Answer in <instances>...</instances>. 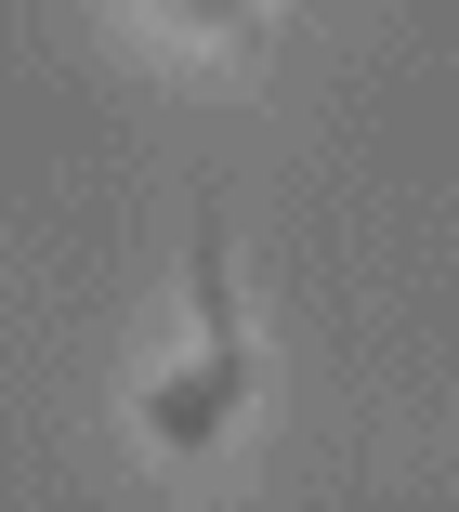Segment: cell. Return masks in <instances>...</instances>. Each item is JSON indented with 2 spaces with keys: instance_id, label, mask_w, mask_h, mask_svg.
<instances>
[{
  "instance_id": "obj_1",
  "label": "cell",
  "mask_w": 459,
  "mask_h": 512,
  "mask_svg": "<svg viewBox=\"0 0 459 512\" xmlns=\"http://www.w3.org/2000/svg\"><path fill=\"white\" fill-rule=\"evenodd\" d=\"M250 407V329H237V263L223 237H197V355L145 381V447H223V421Z\"/></svg>"
},
{
  "instance_id": "obj_2",
  "label": "cell",
  "mask_w": 459,
  "mask_h": 512,
  "mask_svg": "<svg viewBox=\"0 0 459 512\" xmlns=\"http://www.w3.org/2000/svg\"><path fill=\"white\" fill-rule=\"evenodd\" d=\"M263 14H276V0H158V27L210 40V53H237V40H263Z\"/></svg>"
}]
</instances>
